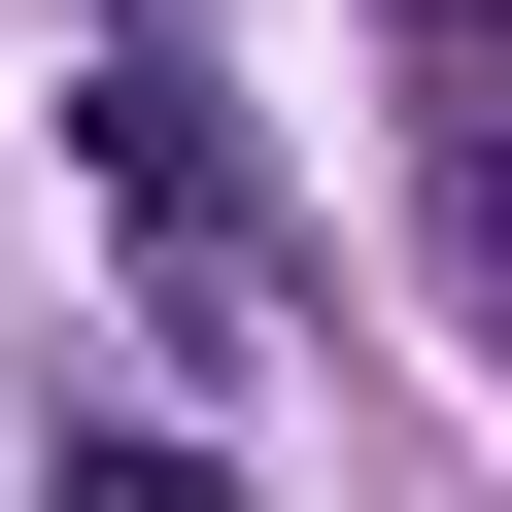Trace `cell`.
Here are the masks:
<instances>
[{
    "instance_id": "cell-1",
    "label": "cell",
    "mask_w": 512,
    "mask_h": 512,
    "mask_svg": "<svg viewBox=\"0 0 512 512\" xmlns=\"http://www.w3.org/2000/svg\"><path fill=\"white\" fill-rule=\"evenodd\" d=\"M69 171H103V239H137V308L239 342V137H205L171 69H69Z\"/></svg>"
}]
</instances>
